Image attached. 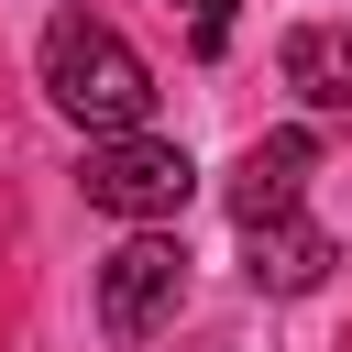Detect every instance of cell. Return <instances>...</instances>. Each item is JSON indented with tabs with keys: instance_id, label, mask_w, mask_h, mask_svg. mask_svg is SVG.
Masks as SVG:
<instances>
[{
	"instance_id": "4",
	"label": "cell",
	"mask_w": 352,
	"mask_h": 352,
	"mask_svg": "<svg viewBox=\"0 0 352 352\" xmlns=\"http://www.w3.org/2000/svg\"><path fill=\"white\" fill-rule=\"evenodd\" d=\"M319 176V132H264V143H242V165L220 176V198H231V220L242 231H264V220H297V187Z\"/></svg>"
},
{
	"instance_id": "1",
	"label": "cell",
	"mask_w": 352,
	"mask_h": 352,
	"mask_svg": "<svg viewBox=\"0 0 352 352\" xmlns=\"http://www.w3.org/2000/svg\"><path fill=\"white\" fill-rule=\"evenodd\" d=\"M33 66H44V99H55L88 143H121V132H143V121H154V66H143L99 11H55Z\"/></svg>"
},
{
	"instance_id": "7",
	"label": "cell",
	"mask_w": 352,
	"mask_h": 352,
	"mask_svg": "<svg viewBox=\"0 0 352 352\" xmlns=\"http://www.w3.org/2000/svg\"><path fill=\"white\" fill-rule=\"evenodd\" d=\"M176 11H187V33H198V55H220V44H231V0H176Z\"/></svg>"
},
{
	"instance_id": "6",
	"label": "cell",
	"mask_w": 352,
	"mask_h": 352,
	"mask_svg": "<svg viewBox=\"0 0 352 352\" xmlns=\"http://www.w3.org/2000/svg\"><path fill=\"white\" fill-rule=\"evenodd\" d=\"M286 88L308 110H352V22H297L286 33Z\"/></svg>"
},
{
	"instance_id": "5",
	"label": "cell",
	"mask_w": 352,
	"mask_h": 352,
	"mask_svg": "<svg viewBox=\"0 0 352 352\" xmlns=\"http://www.w3.org/2000/svg\"><path fill=\"white\" fill-rule=\"evenodd\" d=\"M341 264V242L297 209V220H264V231H242V275H253V297H308L319 275Z\"/></svg>"
},
{
	"instance_id": "2",
	"label": "cell",
	"mask_w": 352,
	"mask_h": 352,
	"mask_svg": "<svg viewBox=\"0 0 352 352\" xmlns=\"http://www.w3.org/2000/svg\"><path fill=\"white\" fill-rule=\"evenodd\" d=\"M77 187H88V209H110V220H132V231H176V209L198 198V165H187V143H165V132H121V143H88Z\"/></svg>"
},
{
	"instance_id": "3",
	"label": "cell",
	"mask_w": 352,
	"mask_h": 352,
	"mask_svg": "<svg viewBox=\"0 0 352 352\" xmlns=\"http://www.w3.org/2000/svg\"><path fill=\"white\" fill-rule=\"evenodd\" d=\"M176 308H187V242L176 231H132L99 264V330L110 341H154V330H176Z\"/></svg>"
}]
</instances>
